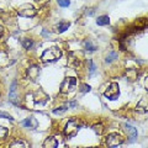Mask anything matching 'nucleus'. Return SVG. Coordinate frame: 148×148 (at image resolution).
<instances>
[{
	"instance_id": "nucleus-23",
	"label": "nucleus",
	"mask_w": 148,
	"mask_h": 148,
	"mask_svg": "<svg viewBox=\"0 0 148 148\" xmlns=\"http://www.w3.org/2000/svg\"><path fill=\"white\" fill-rule=\"evenodd\" d=\"M8 128L5 127H3V126H0V140H3V138H5L8 136Z\"/></svg>"
},
{
	"instance_id": "nucleus-24",
	"label": "nucleus",
	"mask_w": 148,
	"mask_h": 148,
	"mask_svg": "<svg viewBox=\"0 0 148 148\" xmlns=\"http://www.w3.org/2000/svg\"><path fill=\"white\" fill-rule=\"evenodd\" d=\"M0 117L6 119V120H10V121H14V119H12L11 115H9L8 112H3V111H0Z\"/></svg>"
},
{
	"instance_id": "nucleus-15",
	"label": "nucleus",
	"mask_w": 148,
	"mask_h": 148,
	"mask_svg": "<svg viewBox=\"0 0 148 148\" xmlns=\"http://www.w3.org/2000/svg\"><path fill=\"white\" fill-rule=\"evenodd\" d=\"M69 22H67V21H62V22H59V24L57 25V32H59V34H62V32H64L66 31L68 27H69Z\"/></svg>"
},
{
	"instance_id": "nucleus-27",
	"label": "nucleus",
	"mask_w": 148,
	"mask_h": 148,
	"mask_svg": "<svg viewBox=\"0 0 148 148\" xmlns=\"http://www.w3.org/2000/svg\"><path fill=\"white\" fill-rule=\"evenodd\" d=\"M77 105H78V104L75 103V101H73V103H69V104L67 105V108H75Z\"/></svg>"
},
{
	"instance_id": "nucleus-14",
	"label": "nucleus",
	"mask_w": 148,
	"mask_h": 148,
	"mask_svg": "<svg viewBox=\"0 0 148 148\" xmlns=\"http://www.w3.org/2000/svg\"><path fill=\"white\" fill-rule=\"evenodd\" d=\"M84 49L89 51V52H94V51L98 49V47H96L95 45H92V42H91L90 40H86L85 42H84Z\"/></svg>"
},
{
	"instance_id": "nucleus-17",
	"label": "nucleus",
	"mask_w": 148,
	"mask_h": 148,
	"mask_svg": "<svg viewBox=\"0 0 148 148\" xmlns=\"http://www.w3.org/2000/svg\"><path fill=\"white\" fill-rule=\"evenodd\" d=\"M22 46H24L25 49H31L34 47V41L30 38H25V40H22Z\"/></svg>"
},
{
	"instance_id": "nucleus-20",
	"label": "nucleus",
	"mask_w": 148,
	"mask_h": 148,
	"mask_svg": "<svg viewBox=\"0 0 148 148\" xmlns=\"http://www.w3.org/2000/svg\"><path fill=\"white\" fill-rule=\"evenodd\" d=\"M68 109H67V106H61V108H57V109H54L53 110V114L54 115H61L63 112H66Z\"/></svg>"
},
{
	"instance_id": "nucleus-3",
	"label": "nucleus",
	"mask_w": 148,
	"mask_h": 148,
	"mask_svg": "<svg viewBox=\"0 0 148 148\" xmlns=\"http://www.w3.org/2000/svg\"><path fill=\"white\" fill-rule=\"evenodd\" d=\"M78 131H79V123H78L77 119H71L64 127V135L67 137H74Z\"/></svg>"
},
{
	"instance_id": "nucleus-25",
	"label": "nucleus",
	"mask_w": 148,
	"mask_h": 148,
	"mask_svg": "<svg viewBox=\"0 0 148 148\" xmlns=\"http://www.w3.org/2000/svg\"><path fill=\"white\" fill-rule=\"evenodd\" d=\"M82 88H83V89H82V91H83V92L90 91V86H89V85H86V84H83V85H82Z\"/></svg>"
},
{
	"instance_id": "nucleus-4",
	"label": "nucleus",
	"mask_w": 148,
	"mask_h": 148,
	"mask_svg": "<svg viewBox=\"0 0 148 148\" xmlns=\"http://www.w3.org/2000/svg\"><path fill=\"white\" fill-rule=\"evenodd\" d=\"M17 14L22 17H34L37 14V10L31 4H22L21 6H18Z\"/></svg>"
},
{
	"instance_id": "nucleus-7",
	"label": "nucleus",
	"mask_w": 148,
	"mask_h": 148,
	"mask_svg": "<svg viewBox=\"0 0 148 148\" xmlns=\"http://www.w3.org/2000/svg\"><path fill=\"white\" fill-rule=\"evenodd\" d=\"M27 77H29L32 82H36V79L40 77V68L37 66H31L27 69Z\"/></svg>"
},
{
	"instance_id": "nucleus-28",
	"label": "nucleus",
	"mask_w": 148,
	"mask_h": 148,
	"mask_svg": "<svg viewBox=\"0 0 148 148\" xmlns=\"http://www.w3.org/2000/svg\"><path fill=\"white\" fill-rule=\"evenodd\" d=\"M3 34H4V29H3V26H0V37L3 36Z\"/></svg>"
},
{
	"instance_id": "nucleus-19",
	"label": "nucleus",
	"mask_w": 148,
	"mask_h": 148,
	"mask_svg": "<svg viewBox=\"0 0 148 148\" xmlns=\"http://www.w3.org/2000/svg\"><path fill=\"white\" fill-rule=\"evenodd\" d=\"M127 77H128V79L131 80V82H135L137 79V72L135 71V69H132V71H128L127 72Z\"/></svg>"
},
{
	"instance_id": "nucleus-16",
	"label": "nucleus",
	"mask_w": 148,
	"mask_h": 148,
	"mask_svg": "<svg viewBox=\"0 0 148 148\" xmlns=\"http://www.w3.org/2000/svg\"><path fill=\"white\" fill-rule=\"evenodd\" d=\"M9 148H26V145L24 141H14Z\"/></svg>"
},
{
	"instance_id": "nucleus-21",
	"label": "nucleus",
	"mask_w": 148,
	"mask_h": 148,
	"mask_svg": "<svg viewBox=\"0 0 148 148\" xmlns=\"http://www.w3.org/2000/svg\"><path fill=\"white\" fill-rule=\"evenodd\" d=\"M58 5L62 6V8H68L71 5V0H57Z\"/></svg>"
},
{
	"instance_id": "nucleus-6",
	"label": "nucleus",
	"mask_w": 148,
	"mask_h": 148,
	"mask_svg": "<svg viewBox=\"0 0 148 148\" xmlns=\"http://www.w3.org/2000/svg\"><path fill=\"white\" fill-rule=\"evenodd\" d=\"M123 143V138L119 135V133L114 132V133H110V135L106 137V145H108L110 148H114V147H117Z\"/></svg>"
},
{
	"instance_id": "nucleus-12",
	"label": "nucleus",
	"mask_w": 148,
	"mask_h": 148,
	"mask_svg": "<svg viewBox=\"0 0 148 148\" xmlns=\"http://www.w3.org/2000/svg\"><path fill=\"white\" fill-rule=\"evenodd\" d=\"M147 110H148L147 101H146V99H142L140 103H138V105L136 106V111H138V112H141V114H146Z\"/></svg>"
},
{
	"instance_id": "nucleus-10",
	"label": "nucleus",
	"mask_w": 148,
	"mask_h": 148,
	"mask_svg": "<svg viewBox=\"0 0 148 148\" xmlns=\"http://www.w3.org/2000/svg\"><path fill=\"white\" fill-rule=\"evenodd\" d=\"M57 146H58V141H57V138L53 136L47 137L42 145L43 148H57Z\"/></svg>"
},
{
	"instance_id": "nucleus-5",
	"label": "nucleus",
	"mask_w": 148,
	"mask_h": 148,
	"mask_svg": "<svg viewBox=\"0 0 148 148\" xmlns=\"http://www.w3.org/2000/svg\"><path fill=\"white\" fill-rule=\"evenodd\" d=\"M104 95L109 100H116L120 95V88H119L117 83H111V84L108 86V89L105 90Z\"/></svg>"
},
{
	"instance_id": "nucleus-11",
	"label": "nucleus",
	"mask_w": 148,
	"mask_h": 148,
	"mask_svg": "<svg viewBox=\"0 0 148 148\" xmlns=\"http://www.w3.org/2000/svg\"><path fill=\"white\" fill-rule=\"evenodd\" d=\"M21 125L24 127H27V128H31V130H34V128H36L37 127V120L35 119V117H27L26 120H24V121L21 122Z\"/></svg>"
},
{
	"instance_id": "nucleus-13",
	"label": "nucleus",
	"mask_w": 148,
	"mask_h": 148,
	"mask_svg": "<svg viewBox=\"0 0 148 148\" xmlns=\"http://www.w3.org/2000/svg\"><path fill=\"white\" fill-rule=\"evenodd\" d=\"M96 24L99 26H106L110 24V17L108 15H103V16H99L98 20H96Z\"/></svg>"
},
{
	"instance_id": "nucleus-8",
	"label": "nucleus",
	"mask_w": 148,
	"mask_h": 148,
	"mask_svg": "<svg viewBox=\"0 0 148 148\" xmlns=\"http://www.w3.org/2000/svg\"><path fill=\"white\" fill-rule=\"evenodd\" d=\"M125 128H126V132L128 135V138H130V142H135L136 138H137V130L131 126L128 123H125Z\"/></svg>"
},
{
	"instance_id": "nucleus-18",
	"label": "nucleus",
	"mask_w": 148,
	"mask_h": 148,
	"mask_svg": "<svg viewBox=\"0 0 148 148\" xmlns=\"http://www.w3.org/2000/svg\"><path fill=\"white\" fill-rule=\"evenodd\" d=\"M116 58H117V53L116 52H110L108 56H106V63H111Z\"/></svg>"
},
{
	"instance_id": "nucleus-2",
	"label": "nucleus",
	"mask_w": 148,
	"mask_h": 148,
	"mask_svg": "<svg viewBox=\"0 0 148 148\" xmlns=\"http://www.w3.org/2000/svg\"><path fill=\"white\" fill-rule=\"evenodd\" d=\"M75 89H77V79L74 77H67L61 84V92L62 94L73 92Z\"/></svg>"
},
{
	"instance_id": "nucleus-9",
	"label": "nucleus",
	"mask_w": 148,
	"mask_h": 148,
	"mask_svg": "<svg viewBox=\"0 0 148 148\" xmlns=\"http://www.w3.org/2000/svg\"><path fill=\"white\" fill-rule=\"evenodd\" d=\"M16 86H17V83L16 82H12V84L10 86V92H9V98H10V101L14 104H18V101H17V94H16Z\"/></svg>"
},
{
	"instance_id": "nucleus-1",
	"label": "nucleus",
	"mask_w": 148,
	"mask_h": 148,
	"mask_svg": "<svg viewBox=\"0 0 148 148\" xmlns=\"http://www.w3.org/2000/svg\"><path fill=\"white\" fill-rule=\"evenodd\" d=\"M61 57H62V51L57 47H52V48L46 49L42 53V56H41V61L45 62V63H48V62L57 61V59H59Z\"/></svg>"
},
{
	"instance_id": "nucleus-26",
	"label": "nucleus",
	"mask_w": 148,
	"mask_h": 148,
	"mask_svg": "<svg viewBox=\"0 0 148 148\" xmlns=\"http://www.w3.org/2000/svg\"><path fill=\"white\" fill-rule=\"evenodd\" d=\"M89 64H90V72H91V73H94V72H95V69H96L95 64L92 63V61H89Z\"/></svg>"
},
{
	"instance_id": "nucleus-22",
	"label": "nucleus",
	"mask_w": 148,
	"mask_h": 148,
	"mask_svg": "<svg viewBox=\"0 0 148 148\" xmlns=\"http://www.w3.org/2000/svg\"><path fill=\"white\" fill-rule=\"evenodd\" d=\"M92 130H94V131L98 133V135H101V133H103V125L101 123H99V125H94V126H92Z\"/></svg>"
}]
</instances>
